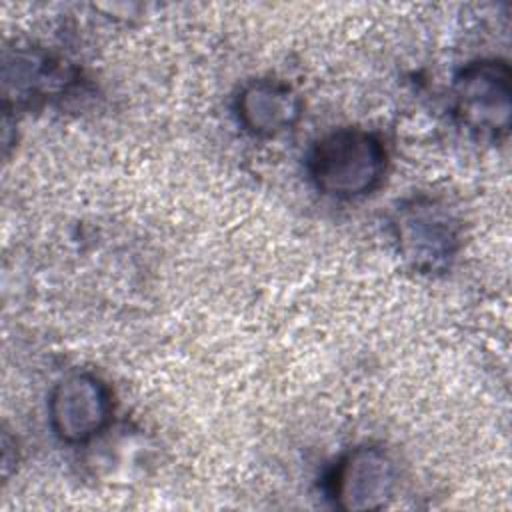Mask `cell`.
<instances>
[{
	"label": "cell",
	"mask_w": 512,
	"mask_h": 512,
	"mask_svg": "<svg viewBox=\"0 0 512 512\" xmlns=\"http://www.w3.org/2000/svg\"><path fill=\"white\" fill-rule=\"evenodd\" d=\"M234 112L246 132L258 138H272L298 124L302 98L284 80L256 78L240 88L234 100Z\"/></svg>",
	"instance_id": "7"
},
{
	"label": "cell",
	"mask_w": 512,
	"mask_h": 512,
	"mask_svg": "<svg viewBox=\"0 0 512 512\" xmlns=\"http://www.w3.org/2000/svg\"><path fill=\"white\" fill-rule=\"evenodd\" d=\"M386 148L366 128H336L318 138L306 158L312 186L336 200H354L378 188L386 172Z\"/></svg>",
	"instance_id": "1"
},
{
	"label": "cell",
	"mask_w": 512,
	"mask_h": 512,
	"mask_svg": "<svg viewBox=\"0 0 512 512\" xmlns=\"http://www.w3.org/2000/svg\"><path fill=\"white\" fill-rule=\"evenodd\" d=\"M56 58L38 48L4 50L2 56V104L4 112L30 110L66 92L70 84Z\"/></svg>",
	"instance_id": "6"
},
{
	"label": "cell",
	"mask_w": 512,
	"mask_h": 512,
	"mask_svg": "<svg viewBox=\"0 0 512 512\" xmlns=\"http://www.w3.org/2000/svg\"><path fill=\"white\" fill-rule=\"evenodd\" d=\"M510 66L498 58H480L462 66L452 82V110L472 134L498 138L510 128Z\"/></svg>",
	"instance_id": "3"
},
{
	"label": "cell",
	"mask_w": 512,
	"mask_h": 512,
	"mask_svg": "<svg viewBox=\"0 0 512 512\" xmlns=\"http://www.w3.org/2000/svg\"><path fill=\"white\" fill-rule=\"evenodd\" d=\"M108 384L86 370L64 374L50 390L48 420L54 436L70 446L94 440L112 420Z\"/></svg>",
	"instance_id": "5"
},
{
	"label": "cell",
	"mask_w": 512,
	"mask_h": 512,
	"mask_svg": "<svg viewBox=\"0 0 512 512\" xmlns=\"http://www.w3.org/2000/svg\"><path fill=\"white\" fill-rule=\"evenodd\" d=\"M396 252L418 274L446 272L462 246V222L436 196L418 194L398 204L390 220Z\"/></svg>",
	"instance_id": "2"
},
{
	"label": "cell",
	"mask_w": 512,
	"mask_h": 512,
	"mask_svg": "<svg viewBox=\"0 0 512 512\" xmlns=\"http://www.w3.org/2000/svg\"><path fill=\"white\" fill-rule=\"evenodd\" d=\"M398 486V466L392 454L376 444L346 450L330 468L326 494L346 512L380 510L388 506Z\"/></svg>",
	"instance_id": "4"
}]
</instances>
